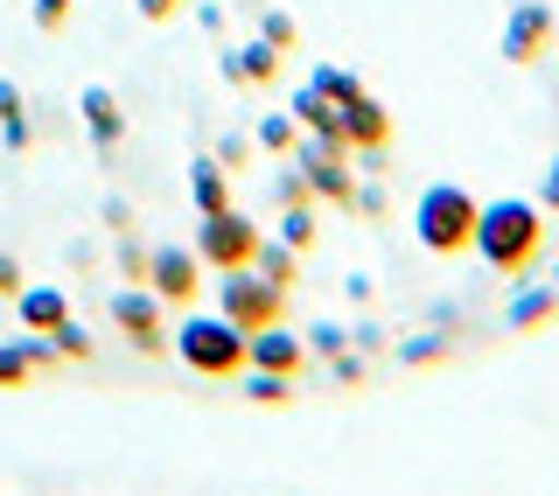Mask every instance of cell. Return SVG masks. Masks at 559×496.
I'll return each instance as SVG.
<instances>
[{"instance_id": "cell-31", "label": "cell", "mask_w": 559, "mask_h": 496, "mask_svg": "<svg viewBox=\"0 0 559 496\" xmlns=\"http://www.w3.org/2000/svg\"><path fill=\"white\" fill-rule=\"evenodd\" d=\"M189 0H140V14H147V22H168V14H182Z\"/></svg>"}, {"instance_id": "cell-12", "label": "cell", "mask_w": 559, "mask_h": 496, "mask_svg": "<svg viewBox=\"0 0 559 496\" xmlns=\"http://www.w3.org/2000/svg\"><path fill=\"white\" fill-rule=\"evenodd\" d=\"M301 364H308V343H294L287 329H259L252 335V364L245 370H280V378H294Z\"/></svg>"}, {"instance_id": "cell-20", "label": "cell", "mask_w": 559, "mask_h": 496, "mask_svg": "<svg viewBox=\"0 0 559 496\" xmlns=\"http://www.w3.org/2000/svg\"><path fill=\"white\" fill-rule=\"evenodd\" d=\"M280 245H287V252H308V245H314V210L308 203H287V217H280Z\"/></svg>"}, {"instance_id": "cell-4", "label": "cell", "mask_w": 559, "mask_h": 496, "mask_svg": "<svg viewBox=\"0 0 559 496\" xmlns=\"http://www.w3.org/2000/svg\"><path fill=\"white\" fill-rule=\"evenodd\" d=\"M357 98H364V84L349 78V70L314 63V78L294 92V119H301V133H314V140H343V113Z\"/></svg>"}, {"instance_id": "cell-17", "label": "cell", "mask_w": 559, "mask_h": 496, "mask_svg": "<svg viewBox=\"0 0 559 496\" xmlns=\"http://www.w3.org/2000/svg\"><path fill=\"white\" fill-rule=\"evenodd\" d=\"M0 140L14 154L28 147V105H22V84H8V78H0Z\"/></svg>"}, {"instance_id": "cell-13", "label": "cell", "mask_w": 559, "mask_h": 496, "mask_svg": "<svg viewBox=\"0 0 559 496\" xmlns=\"http://www.w3.org/2000/svg\"><path fill=\"white\" fill-rule=\"evenodd\" d=\"M14 315H22L28 335H49L57 322H70V300H63V287H22L14 294Z\"/></svg>"}, {"instance_id": "cell-23", "label": "cell", "mask_w": 559, "mask_h": 496, "mask_svg": "<svg viewBox=\"0 0 559 496\" xmlns=\"http://www.w3.org/2000/svg\"><path fill=\"white\" fill-rule=\"evenodd\" d=\"M259 43H273L280 57H287V49H294V22L280 8H266V14H259Z\"/></svg>"}, {"instance_id": "cell-7", "label": "cell", "mask_w": 559, "mask_h": 496, "mask_svg": "<svg viewBox=\"0 0 559 496\" xmlns=\"http://www.w3.org/2000/svg\"><path fill=\"white\" fill-rule=\"evenodd\" d=\"M162 308H189V300L203 294V259L197 245H154L147 252V280H140Z\"/></svg>"}, {"instance_id": "cell-6", "label": "cell", "mask_w": 559, "mask_h": 496, "mask_svg": "<svg viewBox=\"0 0 559 496\" xmlns=\"http://www.w3.org/2000/svg\"><path fill=\"white\" fill-rule=\"evenodd\" d=\"M259 238H266V232H259L245 210H210L203 232H197V259H203V273H231V265H252Z\"/></svg>"}, {"instance_id": "cell-18", "label": "cell", "mask_w": 559, "mask_h": 496, "mask_svg": "<svg viewBox=\"0 0 559 496\" xmlns=\"http://www.w3.org/2000/svg\"><path fill=\"white\" fill-rule=\"evenodd\" d=\"M552 315H559V287H538V294L511 300V329H546Z\"/></svg>"}, {"instance_id": "cell-11", "label": "cell", "mask_w": 559, "mask_h": 496, "mask_svg": "<svg viewBox=\"0 0 559 496\" xmlns=\"http://www.w3.org/2000/svg\"><path fill=\"white\" fill-rule=\"evenodd\" d=\"M78 113H84V127H92V140H98V154H112L119 140H127V113H119V98L105 92V84H92V92L78 98Z\"/></svg>"}, {"instance_id": "cell-1", "label": "cell", "mask_w": 559, "mask_h": 496, "mask_svg": "<svg viewBox=\"0 0 559 496\" xmlns=\"http://www.w3.org/2000/svg\"><path fill=\"white\" fill-rule=\"evenodd\" d=\"M476 252H483L489 273L518 280L524 265L546 252V210L524 203V197H497V203H483V210H476Z\"/></svg>"}, {"instance_id": "cell-26", "label": "cell", "mask_w": 559, "mask_h": 496, "mask_svg": "<svg viewBox=\"0 0 559 496\" xmlns=\"http://www.w3.org/2000/svg\"><path fill=\"white\" fill-rule=\"evenodd\" d=\"M273 197H280V203H314V189H308V175H301V168H287V175L273 182Z\"/></svg>"}, {"instance_id": "cell-25", "label": "cell", "mask_w": 559, "mask_h": 496, "mask_svg": "<svg viewBox=\"0 0 559 496\" xmlns=\"http://www.w3.org/2000/svg\"><path fill=\"white\" fill-rule=\"evenodd\" d=\"M28 14H35V28H43V35H57L70 22V0H28Z\"/></svg>"}, {"instance_id": "cell-30", "label": "cell", "mask_w": 559, "mask_h": 496, "mask_svg": "<svg viewBox=\"0 0 559 496\" xmlns=\"http://www.w3.org/2000/svg\"><path fill=\"white\" fill-rule=\"evenodd\" d=\"M119 265H127V280H133V287H140V280H147V252H140L133 238H127V252H119Z\"/></svg>"}, {"instance_id": "cell-29", "label": "cell", "mask_w": 559, "mask_h": 496, "mask_svg": "<svg viewBox=\"0 0 559 496\" xmlns=\"http://www.w3.org/2000/svg\"><path fill=\"white\" fill-rule=\"evenodd\" d=\"M538 210H552V217H559V154H552V168H546V182H538Z\"/></svg>"}, {"instance_id": "cell-28", "label": "cell", "mask_w": 559, "mask_h": 496, "mask_svg": "<svg viewBox=\"0 0 559 496\" xmlns=\"http://www.w3.org/2000/svg\"><path fill=\"white\" fill-rule=\"evenodd\" d=\"M217 162H224V168H245V162H252V140H245V133L217 140Z\"/></svg>"}, {"instance_id": "cell-5", "label": "cell", "mask_w": 559, "mask_h": 496, "mask_svg": "<svg viewBox=\"0 0 559 496\" xmlns=\"http://www.w3.org/2000/svg\"><path fill=\"white\" fill-rule=\"evenodd\" d=\"M217 315L231 329H245V335L280 329V315H287V287L259 280L252 265H231V273H217Z\"/></svg>"}, {"instance_id": "cell-24", "label": "cell", "mask_w": 559, "mask_h": 496, "mask_svg": "<svg viewBox=\"0 0 559 496\" xmlns=\"http://www.w3.org/2000/svg\"><path fill=\"white\" fill-rule=\"evenodd\" d=\"M28 370H35V364H28L22 343H0V385H28Z\"/></svg>"}, {"instance_id": "cell-27", "label": "cell", "mask_w": 559, "mask_h": 496, "mask_svg": "<svg viewBox=\"0 0 559 496\" xmlns=\"http://www.w3.org/2000/svg\"><path fill=\"white\" fill-rule=\"evenodd\" d=\"M22 287H28L22 259H14V252H0V300H14V294H22Z\"/></svg>"}, {"instance_id": "cell-32", "label": "cell", "mask_w": 559, "mask_h": 496, "mask_svg": "<svg viewBox=\"0 0 559 496\" xmlns=\"http://www.w3.org/2000/svg\"><path fill=\"white\" fill-rule=\"evenodd\" d=\"M552 287H559V273H552Z\"/></svg>"}, {"instance_id": "cell-2", "label": "cell", "mask_w": 559, "mask_h": 496, "mask_svg": "<svg viewBox=\"0 0 559 496\" xmlns=\"http://www.w3.org/2000/svg\"><path fill=\"white\" fill-rule=\"evenodd\" d=\"M476 197L462 182H427L419 189V210H413V232L427 252H468L476 245Z\"/></svg>"}, {"instance_id": "cell-15", "label": "cell", "mask_w": 559, "mask_h": 496, "mask_svg": "<svg viewBox=\"0 0 559 496\" xmlns=\"http://www.w3.org/2000/svg\"><path fill=\"white\" fill-rule=\"evenodd\" d=\"M189 203H197L203 217H210V210H231V168L203 154V162L189 168Z\"/></svg>"}, {"instance_id": "cell-22", "label": "cell", "mask_w": 559, "mask_h": 496, "mask_svg": "<svg viewBox=\"0 0 559 496\" xmlns=\"http://www.w3.org/2000/svg\"><path fill=\"white\" fill-rule=\"evenodd\" d=\"M49 350L70 357V364H84V357H92V335H84L78 322H57V329H49Z\"/></svg>"}, {"instance_id": "cell-19", "label": "cell", "mask_w": 559, "mask_h": 496, "mask_svg": "<svg viewBox=\"0 0 559 496\" xmlns=\"http://www.w3.org/2000/svg\"><path fill=\"white\" fill-rule=\"evenodd\" d=\"M259 147H266V154H294V147H301V119H294V113H266V119H259Z\"/></svg>"}, {"instance_id": "cell-3", "label": "cell", "mask_w": 559, "mask_h": 496, "mask_svg": "<svg viewBox=\"0 0 559 496\" xmlns=\"http://www.w3.org/2000/svg\"><path fill=\"white\" fill-rule=\"evenodd\" d=\"M175 350H182V364L197 370V378H238V370L252 364V335L231 329L224 315H189V322L175 329Z\"/></svg>"}, {"instance_id": "cell-16", "label": "cell", "mask_w": 559, "mask_h": 496, "mask_svg": "<svg viewBox=\"0 0 559 496\" xmlns=\"http://www.w3.org/2000/svg\"><path fill=\"white\" fill-rule=\"evenodd\" d=\"M252 273H259V280H273V287H294V273H301V252H287L280 238H259Z\"/></svg>"}, {"instance_id": "cell-21", "label": "cell", "mask_w": 559, "mask_h": 496, "mask_svg": "<svg viewBox=\"0 0 559 496\" xmlns=\"http://www.w3.org/2000/svg\"><path fill=\"white\" fill-rule=\"evenodd\" d=\"M245 399H259V405H294V385L280 378V370H252V385H245Z\"/></svg>"}, {"instance_id": "cell-8", "label": "cell", "mask_w": 559, "mask_h": 496, "mask_svg": "<svg viewBox=\"0 0 559 496\" xmlns=\"http://www.w3.org/2000/svg\"><path fill=\"white\" fill-rule=\"evenodd\" d=\"M112 322H119V335H127L140 357H162V350H175L168 329H162V300H154L147 287H119L112 294Z\"/></svg>"}, {"instance_id": "cell-10", "label": "cell", "mask_w": 559, "mask_h": 496, "mask_svg": "<svg viewBox=\"0 0 559 496\" xmlns=\"http://www.w3.org/2000/svg\"><path fill=\"white\" fill-rule=\"evenodd\" d=\"M384 140H392V113H384V105L364 92V98L343 113V147H349V154H378Z\"/></svg>"}, {"instance_id": "cell-14", "label": "cell", "mask_w": 559, "mask_h": 496, "mask_svg": "<svg viewBox=\"0 0 559 496\" xmlns=\"http://www.w3.org/2000/svg\"><path fill=\"white\" fill-rule=\"evenodd\" d=\"M224 78H231V84H273V78H280V49L252 35L245 49H231V57H224Z\"/></svg>"}, {"instance_id": "cell-9", "label": "cell", "mask_w": 559, "mask_h": 496, "mask_svg": "<svg viewBox=\"0 0 559 496\" xmlns=\"http://www.w3.org/2000/svg\"><path fill=\"white\" fill-rule=\"evenodd\" d=\"M546 49H552V8L518 0V8H511V28H503V63H538Z\"/></svg>"}]
</instances>
